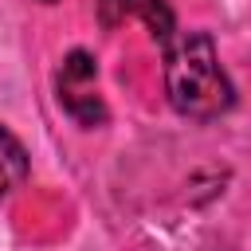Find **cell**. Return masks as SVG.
Listing matches in <instances>:
<instances>
[{"label":"cell","mask_w":251,"mask_h":251,"mask_svg":"<svg viewBox=\"0 0 251 251\" xmlns=\"http://www.w3.org/2000/svg\"><path fill=\"white\" fill-rule=\"evenodd\" d=\"M165 90L173 110L192 122H212L231 110L235 90L220 67L208 31H184L176 43L165 47Z\"/></svg>","instance_id":"1"},{"label":"cell","mask_w":251,"mask_h":251,"mask_svg":"<svg viewBox=\"0 0 251 251\" xmlns=\"http://www.w3.org/2000/svg\"><path fill=\"white\" fill-rule=\"evenodd\" d=\"M94 59L86 55V51H71L67 55V63L59 67V78H55V86H59V106L78 122V126H98L102 118H106V106H102V98H98V90H94Z\"/></svg>","instance_id":"2"},{"label":"cell","mask_w":251,"mask_h":251,"mask_svg":"<svg viewBox=\"0 0 251 251\" xmlns=\"http://www.w3.org/2000/svg\"><path fill=\"white\" fill-rule=\"evenodd\" d=\"M24 176H27V153H24V145L0 126V204L24 184Z\"/></svg>","instance_id":"3"},{"label":"cell","mask_w":251,"mask_h":251,"mask_svg":"<svg viewBox=\"0 0 251 251\" xmlns=\"http://www.w3.org/2000/svg\"><path fill=\"white\" fill-rule=\"evenodd\" d=\"M47 4H51V0H47Z\"/></svg>","instance_id":"4"}]
</instances>
